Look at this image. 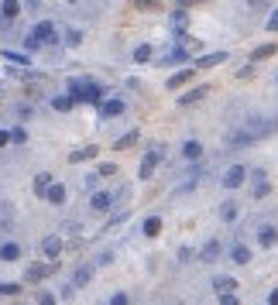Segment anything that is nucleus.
Here are the masks:
<instances>
[{"instance_id": "obj_5", "label": "nucleus", "mask_w": 278, "mask_h": 305, "mask_svg": "<svg viewBox=\"0 0 278 305\" xmlns=\"http://www.w3.org/2000/svg\"><path fill=\"white\" fill-rule=\"evenodd\" d=\"M158 161H162V151H151V155H144V161H141V179H148Z\"/></svg>"}, {"instance_id": "obj_35", "label": "nucleus", "mask_w": 278, "mask_h": 305, "mask_svg": "<svg viewBox=\"0 0 278 305\" xmlns=\"http://www.w3.org/2000/svg\"><path fill=\"white\" fill-rule=\"evenodd\" d=\"M268 31H278V11L271 14V17H268Z\"/></svg>"}, {"instance_id": "obj_3", "label": "nucleus", "mask_w": 278, "mask_h": 305, "mask_svg": "<svg viewBox=\"0 0 278 305\" xmlns=\"http://www.w3.org/2000/svg\"><path fill=\"white\" fill-rule=\"evenodd\" d=\"M244 179H247V168H241V165H233V168L227 171V175H223V185H227V189H237V185H241Z\"/></svg>"}, {"instance_id": "obj_21", "label": "nucleus", "mask_w": 278, "mask_h": 305, "mask_svg": "<svg viewBox=\"0 0 278 305\" xmlns=\"http://www.w3.org/2000/svg\"><path fill=\"white\" fill-rule=\"evenodd\" d=\"M217 254H220V244H217V240H209L206 247H203V257H206V260H213Z\"/></svg>"}, {"instance_id": "obj_8", "label": "nucleus", "mask_w": 278, "mask_h": 305, "mask_svg": "<svg viewBox=\"0 0 278 305\" xmlns=\"http://www.w3.org/2000/svg\"><path fill=\"white\" fill-rule=\"evenodd\" d=\"M45 199H48V203H55V206H62V203H66V189L52 182V185H48V192H45Z\"/></svg>"}, {"instance_id": "obj_38", "label": "nucleus", "mask_w": 278, "mask_h": 305, "mask_svg": "<svg viewBox=\"0 0 278 305\" xmlns=\"http://www.w3.org/2000/svg\"><path fill=\"white\" fill-rule=\"evenodd\" d=\"M271 305H278V288H275V292H271Z\"/></svg>"}, {"instance_id": "obj_6", "label": "nucleus", "mask_w": 278, "mask_h": 305, "mask_svg": "<svg viewBox=\"0 0 278 305\" xmlns=\"http://www.w3.org/2000/svg\"><path fill=\"white\" fill-rule=\"evenodd\" d=\"M93 209H96V213H106V209H110V206H114V195H110V192H96V195H93Z\"/></svg>"}, {"instance_id": "obj_12", "label": "nucleus", "mask_w": 278, "mask_h": 305, "mask_svg": "<svg viewBox=\"0 0 278 305\" xmlns=\"http://www.w3.org/2000/svg\"><path fill=\"white\" fill-rule=\"evenodd\" d=\"M182 155H185V158H189V161H196L199 155H203V144H199V141H189V144L182 147Z\"/></svg>"}, {"instance_id": "obj_18", "label": "nucleus", "mask_w": 278, "mask_h": 305, "mask_svg": "<svg viewBox=\"0 0 278 305\" xmlns=\"http://www.w3.org/2000/svg\"><path fill=\"white\" fill-rule=\"evenodd\" d=\"M220 216L227 220V223H230V220H237V206H233V203H223V206H220Z\"/></svg>"}, {"instance_id": "obj_27", "label": "nucleus", "mask_w": 278, "mask_h": 305, "mask_svg": "<svg viewBox=\"0 0 278 305\" xmlns=\"http://www.w3.org/2000/svg\"><path fill=\"white\" fill-rule=\"evenodd\" d=\"M52 106H55V110H69V106H72V96H55V100H52Z\"/></svg>"}, {"instance_id": "obj_2", "label": "nucleus", "mask_w": 278, "mask_h": 305, "mask_svg": "<svg viewBox=\"0 0 278 305\" xmlns=\"http://www.w3.org/2000/svg\"><path fill=\"white\" fill-rule=\"evenodd\" d=\"M52 38H55V24L41 21V24H35V31L28 34V48H38V45H45V41H52Z\"/></svg>"}, {"instance_id": "obj_1", "label": "nucleus", "mask_w": 278, "mask_h": 305, "mask_svg": "<svg viewBox=\"0 0 278 305\" xmlns=\"http://www.w3.org/2000/svg\"><path fill=\"white\" fill-rule=\"evenodd\" d=\"M271 120H265V117H247L244 120V127L233 134V144H251V141H258V137H265L268 130H271Z\"/></svg>"}, {"instance_id": "obj_31", "label": "nucleus", "mask_w": 278, "mask_h": 305, "mask_svg": "<svg viewBox=\"0 0 278 305\" xmlns=\"http://www.w3.org/2000/svg\"><path fill=\"white\" fill-rule=\"evenodd\" d=\"M179 58H182V62H185V48H172V52L165 55V62H179Z\"/></svg>"}, {"instance_id": "obj_15", "label": "nucleus", "mask_w": 278, "mask_h": 305, "mask_svg": "<svg viewBox=\"0 0 278 305\" xmlns=\"http://www.w3.org/2000/svg\"><path fill=\"white\" fill-rule=\"evenodd\" d=\"M48 185H52V175H48V171H41V175L35 179V192L45 195V192H48Z\"/></svg>"}, {"instance_id": "obj_4", "label": "nucleus", "mask_w": 278, "mask_h": 305, "mask_svg": "<svg viewBox=\"0 0 278 305\" xmlns=\"http://www.w3.org/2000/svg\"><path fill=\"white\" fill-rule=\"evenodd\" d=\"M41 254L55 260L58 254H62V237H45V240H41Z\"/></svg>"}, {"instance_id": "obj_10", "label": "nucleus", "mask_w": 278, "mask_h": 305, "mask_svg": "<svg viewBox=\"0 0 278 305\" xmlns=\"http://www.w3.org/2000/svg\"><path fill=\"white\" fill-rule=\"evenodd\" d=\"M79 100H90V103H100V100H103V86H93V82H90V86H86V90H82V93H79Z\"/></svg>"}, {"instance_id": "obj_30", "label": "nucleus", "mask_w": 278, "mask_h": 305, "mask_svg": "<svg viewBox=\"0 0 278 305\" xmlns=\"http://www.w3.org/2000/svg\"><path fill=\"white\" fill-rule=\"evenodd\" d=\"M268 55H275V45H265V48H258V52H254V62H261V58H268Z\"/></svg>"}, {"instance_id": "obj_17", "label": "nucleus", "mask_w": 278, "mask_h": 305, "mask_svg": "<svg viewBox=\"0 0 278 305\" xmlns=\"http://www.w3.org/2000/svg\"><path fill=\"white\" fill-rule=\"evenodd\" d=\"M0 11H4V17H17L21 4H17V0H7V4H0Z\"/></svg>"}, {"instance_id": "obj_36", "label": "nucleus", "mask_w": 278, "mask_h": 305, "mask_svg": "<svg viewBox=\"0 0 278 305\" xmlns=\"http://www.w3.org/2000/svg\"><path fill=\"white\" fill-rule=\"evenodd\" d=\"M220 305H241V302H237V295H223Z\"/></svg>"}, {"instance_id": "obj_20", "label": "nucleus", "mask_w": 278, "mask_h": 305, "mask_svg": "<svg viewBox=\"0 0 278 305\" xmlns=\"http://www.w3.org/2000/svg\"><path fill=\"white\" fill-rule=\"evenodd\" d=\"M151 58V45H138L134 48V62H148Z\"/></svg>"}, {"instance_id": "obj_28", "label": "nucleus", "mask_w": 278, "mask_h": 305, "mask_svg": "<svg viewBox=\"0 0 278 305\" xmlns=\"http://www.w3.org/2000/svg\"><path fill=\"white\" fill-rule=\"evenodd\" d=\"M230 257H233V260H241V264H244V260L251 257V250H247V247H241V244H237V247H233V254H230Z\"/></svg>"}, {"instance_id": "obj_16", "label": "nucleus", "mask_w": 278, "mask_h": 305, "mask_svg": "<svg viewBox=\"0 0 278 305\" xmlns=\"http://www.w3.org/2000/svg\"><path fill=\"white\" fill-rule=\"evenodd\" d=\"M158 230H162V220H158V216H148V220H144V233H148V237H155Z\"/></svg>"}, {"instance_id": "obj_32", "label": "nucleus", "mask_w": 278, "mask_h": 305, "mask_svg": "<svg viewBox=\"0 0 278 305\" xmlns=\"http://www.w3.org/2000/svg\"><path fill=\"white\" fill-rule=\"evenodd\" d=\"M38 305H55V295H52V292H41V295H38Z\"/></svg>"}, {"instance_id": "obj_19", "label": "nucleus", "mask_w": 278, "mask_h": 305, "mask_svg": "<svg viewBox=\"0 0 278 305\" xmlns=\"http://www.w3.org/2000/svg\"><path fill=\"white\" fill-rule=\"evenodd\" d=\"M90 278H93V268H90V264H82L79 271H76V285H86Z\"/></svg>"}, {"instance_id": "obj_9", "label": "nucleus", "mask_w": 278, "mask_h": 305, "mask_svg": "<svg viewBox=\"0 0 278 305\" xmlns=\"http://www.w3.org/2000/svg\"><path fill=\"white\" fill-rule=\"evenodd\" d=\"M0 257L4 260H17L21 257V247H17L14 240H7V244H0Z\"/></svg>"}, {"instance_id": "obj_22", "label": "nucleus", "mask_w": 278, "mask_h": 305, "mask_svg": "<svg viewBox=\"0 0 278 305\" xmlns=\"http://www.w3.org/2000/svg\"><path fill=\"white\" fill-rule=\"evenodd\" d=\"M185 79H189V72H185V69H182V72H175L172 79H168V90H179V86H182Z\"/></svg>"}, {"instance_id": "obj_37", "label": "nucleus", "mask_w": 278, "mask_h": 305, "mask_svg": "<svg viewBox=\"0 0 278 305\" xmlns=\"http://www.w3.org/2000/svg\"><path fill=\"white\" fill-rule=\"evenodd\" d=\"M7 141H11V134H7V130H0V147H7Z\"/></svg>"}, {"instance_id": "obj_11", "label": "nucleus", "mask_w": 278, "mask_h": 305, "mask_svg": "<svg viewBox=\"0 0 278 305\" xmlns=\"http://www.w3.org/2000/svg\"><path fill=\"white\" fill-rule=\"evenodd\" d=\"M45 274H52V264H31V268H28V281H38V278H45Z\"/></svg>"}, {"instance_id": "obj_29", "label": "nucleus", "mask_w": 278, "mask_h": 305, "mask_svg": "<svg viewBox=\"0 0 278 305\" xmlns=\"http://www.w3.org/2000/svg\"><path fill=\"white\" fill-rule=\"evenodd\" d=\"M7 62H17V66H28V55H17V52H4Z\"/></svg>"}, {"instance_id": "obj_26", "label": "nucleus", "mask_w": 278, "mask_h": 305, "mask_svg": "<svg viewBox=\"0 0 278 305\" xmlns=\"http://www.w3.org/2000/svg\"><path fill=\"white\" fill-rule=\"evenodd\" d=\"M275 240H278V233L271 230V226H268V230H261V244H265V247H271Z\"/></svg>"}, {"instance_id": "obj_14", "label": "nucleus", "mask_w": 278, "mask_h": 305, "mask_svg": "<svg viewBox=\"0 0 278 305\" xmlns=\"http://www.w3.org/2000/svg\"><path fill=\"white\" fill-rule=\"evenodd\" d=\"M206 90H209V86H199V90H193V93H185V96H182V106H189V103H196V100H203V96H206Z\"/></svg>"}, {"instance_id": "obj_23", "label": "nucleus", "mask_w": 278, "mask_h": 305, "mask_svg": "<svg viewBox=\"0 0 278 305\" xmlns=\"http://www.w3.org/2000/svg\"><path fill=\"white\" fill-rule=\"evenodd\" d=\"M134 141H138V130H131V134H124V137H120V141H117L114 147H120V151H124V147H131Z\"/></svg>"}, {"instance_id": "obj_7", "label": "nucleus", "mask_w": 278, "mask_h": 305, "mask_svg": "<svg viewBox=\"0 0 278 305\" xmlns=\"http://www.w3.org/2000/svg\"><path fill=\"white\" fill-rule=\"evenodd\" d=\"M124 113V100H106L100 106V117H120Z\"/></svg>"}, {"instance_id": "obj_25", "label": "nucleus", "mask_w": 278, "mask_h": 305, "mask_svg": "<svg viewBox=\"0 0 278 305\" xmlns=\"http://www.w3.org/2000/svg\"><path fill=\"white\" fill-rule=\"evenodd\" d=\"M96 155V147H82V151H72V161H86Z\"/></svg>"}, {"instance_id": "obj_33", "label": "nucleus", "mask_w": 278, "mask_h": 305, "mask_svg": "<svg viewBox=\"0 0 278 305\" xmlns=\"http://www.w3.org/2000/svg\"><path fill=\"white\" fill-rule=\"evenodd\" d=\"M66 41H69V45H79L82 34H79V31H69V34H66Z\"/></svg>"}, {"instance_id": "obj_34", "label": "nucleus", "mask_w": 278, "mask_h": 305, "mask_svg": "<svg viewBox=\"0 0 278 305\" xmlns=\"http://www.w3.org/2000/svg\"><path fill=\"white\" fill-rule=\"evenodd\" d=\"M110 305H127V295H124V292H117L114 298H110Z\"/></svg>"}, {"instance_id": "obj_13", "label": "nucleus", "mask_w": 278, "mask_h": 305, "mask_svg": "<svg viewBox=\"0 0 278 305\" xmlns=\"http://www.w3.org/2000/svg\"><path fill=\"white\" fill-rule=\"evenodd\" d=\"M220 62H227V55H223V52H213V55H203V58H199V66H203V69L220 66Z\"/></svg>"}, {"instance_id": "obj_24", "label": "nucleus", "mask_w": 278, "mask_h": 305, "mask_svg": "<svg viewBox=\"0 0 278 305\" xmlns=\"http://www.w3.org/2000/svg\"><path fill=\"white\" fill-rule=\"evenodd\" d=\"M217 292H220V295H230V292H233V281H230V278H217Z\"/></svg>"}]
</instances>
